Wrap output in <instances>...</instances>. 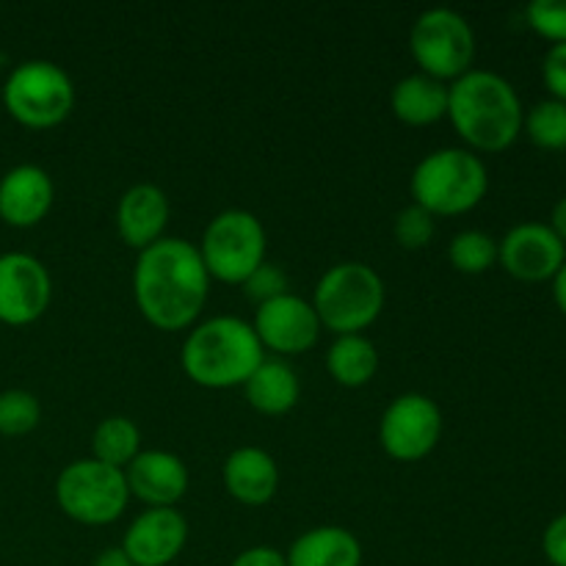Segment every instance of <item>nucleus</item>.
I'll return each instance as SVG.
<instances>
[{"instance_id":"obj_1","label":"nucleus","mask_w":566,"mask_h":566,"mask_svg":"<svg viewBox=\"0 0 566 566\" xmlns=\"http://www.w3.org/2000/svg\"><path fill=\"white\" fill-rule=\"evenodd\" d=\"M210 274L186 238H160L142 249L133 269V296L144 321L160 332L188 329L208 302Z\"/></svg>"},{"instance_id":"obj_2","label":"nucleus","mask_w":566,"mask_h":566,"mask_svg":"<svg viewBox=\"0 0 566 566\" xmlns=\"http://www.w3.org/2000/svg\"><path fill=\"white\" fill-rule=\"evenodd\" d=\"M448 119L475 153H503L523 133L525 111L506 77L470 70L448 83Z\"/></svg>"},{"instance_id":"obj_3","label":"nucleus","mask_w":566,"mask_h":566,"mask_svg":"<svg viewBox=\"0 0 566 566\" xmlns=\"http://www.w3.org/2000/svg\"><path fill=\"white\" fill-rule=\"evenodd\" d=\"M265 359L252 324L235 315H216L188 332L180 365L188 379L208 390L243 387Z\"/></svg>"},{"instance_id":"obj_4","label":"nucleus","mask_w":566,"mask_h":566,"mask_svg":"<svg viewBox=\"0 0 566 566\" xmlns=\"http://www.w3.org/2000/svg\"><path fill=\"white\" fill-rule=\"evenodd\" d=\"M412 202L431 216H462L479 208L490 188L486 166L473 149L442 147L426 155L412 171Z\"/></svg>"},{"instance_id":"obj_5","label":"nucleus","mask_w":566,"mask_h":566,"mask_svg":"<svg viewBox=\"0 0 566 566\" xmlns=\"http://www.w3.org/2000/svg\"><path fill=\"white\" fill-rule=\"evenodd\" d=\"M313 307L321 326L340 335H363L385 310V282L370 265L348 260L318 280Z\"/></svg>"},{"instance_id":"obj_6","label":"nucleus","mask_w":566,"mask_h":566,"mask_svg":"<svg viewBox=\"0 0 566 566\" xmlns=\"http://www.w3.org/2000/svg\"><path fill=\"white\" fill-rule=\"evenodd\" d=\"M3 105L11 119L31 130L61 125L75 105V86L64 66L44 59L17 64L3 83Z\"/></svg>"},{"instance_id":"obj_7","label":"nucleus","mask_w":566,"mask_h":566,"mask_svg":"<svg viewBox=\"0 0 566 566\" xmlns=\"http://www.w3.org/2000/svg\"><path fill=\"white\" fill-rule=\"evenodd\" d=\"M55 501L61 512L83 525H108L125 514L130 490L125 470L108 468L97 459H77L55 479Z\"/></svg>"},{"instance_id":"obj_8","label":"nucleus","mask_w":566,"mask_h":566,"mask_svg":"<svg viewBox=\"0 0 566 566\" xmlns=\"http://www.w3.org/2000/svg\"><path fill=\"white\" fill-rule=\"evenodd\" d=\"M265 243L263 221L249 210L232 208L210 219L197 249L210 280L243 285L247 276L265 263Z\"/></svg>"},{"instance_id":"obj_9","label":"nucleus","mask_w":566,"mask_h":566,"mask_svg":"<svg viewBox=\"0 0 566 566\" xmlns=\"http://www.w3.org/2000/svg\"><path fill=\"white\" fill-rule=\"evenodd\" d=\"M409 50L423 75L453 83L473 70L475 33L459 11L429 9L409 31Z\"/></svg>"},{"instance_id":"obj_10","label":"nucleus","mask_w":566,"mask_h":566,"mask_svg":"<svg viewBox=\"0 0 566 566\" xmlns=\"http://www.w3.org/2000/svg\"><path fill=\"white\" fill-rule=\"evenodd\" d=\"M442 437V412L423 392H403L385 409L379 442L396 462H420Z\"/></svg>"},{"instance_id":"obj_11","label":"nucleus","mask_w":566,"mask_h":566,"mask_svg":"<svg viewBox=\"0 0 566 566\" xmlns=\"http://www.w3.org/2000/svg\"><path fill=\"white\" fill-rule=\"evenodd\" d=\"M53 298V280L28 252L0 254V324L28 326L42 318Z\"/></svg>"},{"instance_id":"obj_12","label":"nucleus","mask_w":566,"mask_h":566,"mask_svg":"<svg viewBox=\"0 0 566 566\" xmlns=\"http://www.w3.org/2000/svg\"><path fill=\"white\" fill-rule=\"evenodd\" d=\"M252 329L263 352L293 357V354L310 352L318 343L324 326L315 315L313 302L296 296V293H285V296L260 304Z\"/></svg>"},{"instance_id":"obj_13","label":"nucleus","mask_w":566,"mask_h":566,"mask_svg":"<svg viewBox=\"0 0 566 566\" xmlns=\"http://www.w3.org/2000/svg\"><path fill=\"white\" fill-rule=\"evenodd\" d=\"M497 263L520 282H553L566 263V247L551 224L523 221L497 241Z\"/></svg>"},{"instance_id":"obj_14","label":"nucleus","mask_w":566,"mask_h":566,"mask_svg":"<svg viewBox=\"0 0 566 566\" xmlns=\"http://www.w3.org/2000/svg\"><path fill=\"white\" fill-rule=\"evenodd\" d=\"M186 542L188 523L177 509H144L119 547L136 566H169Z\"/></svg>"},{"instance_id":"obj_15","label":"nucleus","mask_w":566,"mask_h":566,"mask_svg":"<svg viewBox=\"0 0 566 566\" xmlns=\"http://www.w3.org/2000/svg\"><path fill=\"white\" fill-rule=\"evenodd\" d=\"M127 490L149 509H175L188 492L186 462L171 451H142L125 470Z\"/></svg>"},{"instance_id":"obj_16","label":"nucleus","mask_w":566,"mask_h":566,"mask_svg":"<svg viewBox=\"0 0 566 566\" xmlns=\"http://www.w3.org/2000/svg\"><path fill=\"white\" fill-rule=\"evenodd\" d=\"M55 188L36 164H20L0 177V219L9 227H36L53 208Z\"/></svg>"},{"instance_id":"obj_17","label":"nucleus","mask_w":566,"mask_h":566,"mask_svg":"<svg viewBox=\"0 0 566 566\" xmlns=\"http://www.w3.org/2000/svg\"><path fill=\"white\" fill-rule=\"evenodd\" d=\"M169 216L171 205L164 188L153 186V182H136L122 193L119 205H116V230L127 247L142 252L164 238Z\"/></svg>"},{"instance_id":"obj_18","label":"nucleus","mask_w":566,"mask_h":566,"mask_svg":"<svg viewBox=\"0 0 566 566\" xmlns=\"http://www.w3.org/2000/svg\"><path fill=\"white\" fill-rule=\"evenodd\" d=\"M227 492L243 506H265L280 490V468L274 457L258 446H243L227 457L221 470Z\"/></svg>"},{"instance_id":"obj_19","label":"nucleus","mask_w":566,"mask_h":566,"mask_svg":"<svg viewBox=\"0 0 566 566\" xmlns=\"http://www.w3.org/2000/svg\"><path fill=\"white\" fill-rule=\"evenodd\" d=\"M287 566H363V545L340 525H318L293 539Z\"/></svg>"},{"instance_id":"obj_20","label":"nucleus","mask_w":566,"mask_h":566,"mask_svg":"<svg viewBox=\"0 0 566 566\" xmlns=\"http://www.w3.org/2000/svg\"><path fill=\"white\" fill-rule=\"evenodd\" d=\"M243 392H247L249 407L258 409L260 415L280 418L298 403L302 381H298V374L291 363H285L282 357H265L247 379Z\"/></svg>"},{"instance_id":"obj_21","label":"nucleus","mask_w":566,"mask_h":566,"mask_svg":"<svg viewBox=\"0 0 566 566\" xmlns=\"http://www.w3.org/2000/svg\"><path fill=\"white\" fill-rule=\"evenodd\" d=\"M390 105L392 114L403 125H434L448 116V83L423 75V72H412L392 86Z\"/></svg>"},{"instance_id":"obj_22","label":"nucleus","mask_w":566,"mask_h":566,"mask_svg":"<svg viewBox=\"0 0 566 566\" xmlns=\"http://www.w3.org/2000/svg\"><path fill=\"white\" fill-rule=\"evenodd\" d=\"M379 368L376 346L365 335H340L326 352V370L343 387L368 385Z\"/></svg>"},{"instance_id":"obj_23","label":"nucleus","mask_w":566,"mask_h":566,"mask_svg":"<svg viewBox=\"0 0 566 566\" xmlns=\"http://www.w3.org/2000/svg\"><path fill=\"white\" fill-rule=\"evenodd\" d=\"M92 451L97 462L108 468L127 470V464L142 453V431L125 415H111L99 420L92 434Z\"/></svg>"},{"instance_id":"obj_24","label":"nucleus","mask_w":566,"mask_h":566,"mask_svg":"<svg viewBox=\"0 0 566 566\" xmlns=\"http://www.w3.org/2000/svg\"><path fill=\"white\" fill-rule=\"evenodd\" d=\"M523 130L528 133L531 144L547 153L566 149V103L558 99H542L525 114Z\"/></svg>"},{"instance_id":"obj_25","label":"nucleus","mask_w":566,"mask_h":566,"mask_svg":"<svg viewBox=\"0 0 566 566\" xmlns=\"http://www.w3.org/2000/svg\"><path fill=\"white\" fill-rule=\"evenodd\" d=\"M448 260L462 274H484L497 263V241L490 232L464 230L448 243Z\"/></svg>"},{"instance_id":"obj_26","label":"nucleus","mask_w":566,"mask_h":566,"mask_svg":"<svg viewBox=\"0 0 566 566\" xmlns=\"http://www.w3.org/2000/svg\"><path fill=\"white\" fill-rule=\"evenodd\" d=\"M42 420L39 398L28 390H3L0 392V434L25 437Z\"/></svg>"},{"instance_id":"obj_27","label":"nucleus","mask_w":566,"mask_h":566,"mask_svg":"<svg viewBox=\"0 0 566 566\" xmlns=\"http://www.w3.org/2000/svg\"><path fill=\"white\" fill-rule=\"evenodd\" d=\"M437 232V216H431L429 210L420 208L418 202L407 205L401 213L392 221V235L409 252H418V249H426L431 241H434Z\"/></svg>"},{"instance_id":"obj_28","label":"nucleus","mask_w":566,"mask_h":566,"mask_svg":"<svg viewBox=\"0 0 566 566\" xmlns=\"http://www.w3.org/2000/svg\"><path fill=\"white\" fill-rule=\"evenodd\" d=\"M528 25L553 44H566V3L562 0H536L525 9Z\"/></svg>"},{"instance_id":"obj_29","label":"nucleus","mask_w":566,"mask_h":566,"mask_svg":"<svg viewBox=\"0 0 566 566\" xmlns=\"http://www.w3.org/2000/svg\"><path fill=\"white\" fill-rule=\"evenodd\" d=\"M243 291H247V296L252 298L258 307L260 304L271 302V298H280L285 296V293H291L287 291V274L274 263L258 265V269L247 276V282H243Z\"/></svg>"},{"instance_id":"obj_30","label":"nucleus","mask_w":566,"mask_h":566,"mask_svg":"<svg viewBox=\"0 0 566 566\" xmlns=\"http://www.w3.org/2000/svg\"><path fill=\"white\" fill-rule=\"evenodd\" d=\"M542 81L553 99L566 103V44H551L542 61Z\"/></svg>"},{"instance_id":"obj_31","label":"nucleus","mask_w":566,"mask_h":566,"mask_svg":"<svg viewBox=\"0 0 566 566\" xmlns=\"http://www.w3.org/2000/svg\"><path fill=\"white\" fill-rule=\"evenodd\" d=\"M542 551L553 566H566V514H558L542 536Z\"/></svg>"},{"instance_id":"obj_32","label":"nucleus","mask_w":566,"mask_h":566,"mask_svg":"<svg viewBox=\"0 0 566 566\" xmlns=\"http://www.w3.org/2000/svg\"><path fill=\"white\" fill-rule=\"evenodd\" d=\"M230 566H287L285 553H280L276 547L271 545H258L249 547V551L238 553L235 562Z\"/></svg>"},{"instance_id":"obj_33","label":"nucleus","mask_w":566,"mask_h":566,"mask_svg":"<svg viewBox=\"0 0 566 566\" xmlns=\"http://www.w3.org/2000/svg\"><path fill=\"white\" fill-rule=\"evenodd\" d=\"M92 566H136V564L127 558V553L122 551V547H108V551H103L97 558H94Z\"/></svg>"},{"instance_id":"obj_34","label":"nucleus","mask_w":566,"mask_h":566,"mask_svg":"<svg viewBox=\"0 0 566 566\" xmlns=\"http://www.w3.org/2000/svg\"><path fill=\"white\" fill-rule=\"evenodd\" d=\"M551 230L562 238V243L566 247V197L558 199L556 208H553L551 216Z\"/></svg>"},{"instance_id":"obj_35","label":"nucleus","mask_w":566,"mask_h":566,"mask_svg":"<svg viewBox=\"0 0 566 566\" xmlns=\"http://www.w3.org/2000/svg\"><path fill=\"white\" fill-rule=\"evenodd\" d=\"M553 298H556L558 310L566 315V263L562 265V271L553 276Z\"/></svg>"}]
</instances>
